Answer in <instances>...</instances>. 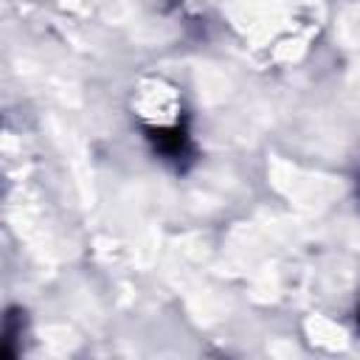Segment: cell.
<instances>
[{"instance_id": "obj_2", "label": "cell", "mask_w": 360, "mask_h": 360, "mask_svg": "<svg viewBox=\"0 0 360 360\" xmlns=\"http://www.w3.org/2000/svg\"><path fill=\"white\" fill-rule=\"evenodd\" d=\"M357 321H360V315H357Z\"/></svg>"}, {"instance_id": "obj_1", "label": "cell", "mask_w": 360, "mask_h": 360, "mask_svg": "<svg viewBox=\"0 0 360 360\" xmlns=\"http://www.w3.org/2000/svg\"><path fill=\"white\" fill-rule=\"evenodd\" d=\"M149 141L163 152V155H180L186 149V132L180 127H160L149 129Z\"/></svg>"}]
</instances>
